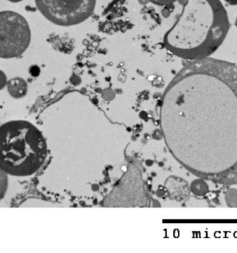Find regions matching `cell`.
<instances>
[{"mask_svg": "<svg viewBox=\"0 0 237 253\" xmlns=\"http://www.w3.org/2000/svg\"><path fill=\"white\" fill-rule=\"evenodd\" d=\"M9 2H13V3H17V2H21L22 0H7Z\"/></svg>", "mask_w": 237, "mask_h": 253, "instance_id": "obj_13", "label": "cell"}, {"mask_svg": "<svg viewBox=\"0 0 237 253\" xmlns=\"http://www.w3.org/2000/svg\"><path fill=\"white\" fill-rule=\"evenodd\" d=\"M160 126L167 149L188 171L237 184V65L207 57L185 65L163 94Z\"/></svg>", "mask_w": 237, "mask_h": 253, "instance_id": "obj_1", "label": "cell"}, {"mask_svg": "<svg viewBox=\"0 0 237 253\" xmlns=\"http://www.w3.org/2000/svg\"><path fill=\"white\" fill-rule=\"evenodd\" d=\"M7 76H6L4 72L0 69V91L5 88L6 85H7Z\"/></svg>", "mask_w": 237, "mask_h": 253, "instance_id": "obj_11", "label": "cell"}, {"mask_svg": "<svg viewBox=\"0 0 237 253\" xmlns=\"http://www.w3.org/2000/svg\"><path fill=\"white\" fill-rule=\"evenodd\" d=\"M191 192L197 196H203L208 192L209 187L205 180L198 177V180H194L191 184Z\"/></svg>", "mask_w": 237, "mask_h": 253, "instance_id": "obj_7", "label": "cell"}, {"mask_svg": "<svg viewBox=\"0 0 237 253\" xmlns=\"http://www.w3.org/2000/svg\"><path fill=\"white\" fill-rule=\"evenodd\" d=\"M6 87L10 97L14 99L22 98L28 93V84L21 78H12L7 81Z\"/></svg>", "mask_w": 237, "mask_h": 253, "instance_id": "obj_6", "label": "cell"}, {"mask_svg": "<svg viewBox=\"0 0 237 253\" xmlns=\"http://www.w3.org/2000/svg\"><path fill=\"white\" fill-rule=\"evenodd\" d=\"M29 25L18 13L0 12V58H16L22 55L31 43Z\"/></svg>", "mask_w": 237, "mask_h": 253, "instance_id": "obj_5", "label": "cell"}, {"mask_svg": "<svg viewBox=\"0 0 237 253\" xmlns=\"http://www.w3.org/2000/svg\"><path fill=\"white\" fill-rule=\"evenodd\" d=\"M8 174L0 169V201L4 198L8 189Z\"/></svg>", "mask_w": 237, "mask_h": 253, "instance_id": "obj_9", "label": "cell"}, {"mask_svg": "<svg viewBox=\"0 0 237 253\" xmlns=\"http://www.w3.org/2000/svg\"><path fill=\"white\" fill-rule=\"evenodd\" d=\"M44 136L32 123L13 120L0 126V169L8 175L29 177L47 158Z\"/></svg>", "mask_w": 237, "mask_h": 253, "instance_id": "obj_3", "label": "cell"}, {"mask_svg": "<svg viewBox=\"0 0 237 253\" xmlns=\"http://www.w3.org/2000/svg\"><path fill=\"white\" fill-rule=\"evenodd\" d=\"M35 4L46 20L56 26L70 27L91 17L96 0H35Z\"/></svg>", "mask_w": 237, "mask_h": 253, "instance_id": "obj_4", "label": "cell"}, {"mask_svg": "<svg viewBox=\"0 0 237 253\" xmlns=\"http://www.w3.org/2000/svg\"><path fill=\"white\" fill-rule=\"evenodd\" d=\"M227 3L231 5H237V0H225Z\"/></svg>", "mask_w": 237, "mask_h": 253, "instance_id": "obj_12", "label": "cell"}, {"mask_svg": "<svg viewBox=\"0 0 237 253\" xmlns=\"http://www.w3.org/2000/svg\"><path fill=\"white\" fill-rule=\"evenodd\" d=\"M225 203L229 207H237V189L231 188L225 193Z\"/></svg>", "mask_w": 237, "mask_h": 253, "instance_id": "obj_8", "label": "cell"}, {"mask_svg": "<svg viewBox=\"0 0 237 253\" xmlns=\"http://www.w3.org/2000/svg\"><path fill=\"white\" fill-rule=\"evenodd\" d=\"M235 25H236V27H237V19H236Z\"/></svg>", "mask_w": 237, "mask_h": 253, "instance_id": "obj_14", "label": "cell"}, {"mask_svg": "<svg viewBox=\"0 0 237 253\" xmlns=\"http://www.w3.org/2000/svg\"><path fill=\"white\" fill-rule=\"evenodd\" d=\"M148 1L157 6L165 7L173 5L179 0H148Z\"/></svg>", "mask_w": 237, "mask_h": 253, "instance_id": "obj_10", "label": "cell"}, {"mask_svg": "<svg viewBox=\"0 0 237 253\" xmlns=\"http://www.w3.org/2000/svg\"><path fill=\"white\" fill-rule=\"evenodd\" d=\"M180 15L164 34L163 43L173 55L194 61L207 58L223 43L230 29L220 0H179Z\"/></svg>", "mask_w": 237, "mask_h": 253, "instance_id": "obj_2", "label": "cell"}]
</instances>
